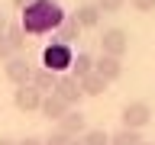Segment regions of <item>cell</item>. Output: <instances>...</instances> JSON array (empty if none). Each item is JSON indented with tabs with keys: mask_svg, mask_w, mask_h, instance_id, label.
Masks as SVG:
<instances>
[{
	"mask_svg": "<svg viewBox=\"0 0 155 145\" xmlns=\"http://www.w3.org/2000/svg\"><path fill=\"white\" fill-rule=\"evenodd\" d=\"M61 19H65V13H61V7L55 0H32L23 10V23L19 26L29 36H48V32H55L61 26Z\"/></svg>",
	"mask_w": 155,
	"mask_h": 145,
	"instance_id": "obj_1",
	"label": "cell"
},
{
	"mask_svg": "<svg viewBox=\"0 0 155 145\" xmlns=\"http://www.w3.org/2000/svg\"><path fill=\"white\" fill-rule=\"evenodd\" d=\"M120 119H123V129L139 132V129H145V126L152 123V106L145 103V100H129V103L123 106Z\"/></svg>",
	"mask_w": 155,
	"mask_h": 145,
	"instance_id": "obj_2",
	"label": "cell"
},
{
	"mask_svg": "<svg viewBox=\"0 0 155 145\" xmlns=\"http://www.w3.org/2000/svg\"><path fill=\"white\" fill-rule=\"evenodd\" d=\"M126 48H129V32L120 26H110L100 32V52L110 58H123L126 55Z\"/></svg>",
	"mask_w": 155,
	"mask_h": 145,
	"instance_id": "obj_3",
	"label": "cell"
},
{
	"mask_svg": "<svg viewBox=\"0 0 155 145\" xmlns=\"http://www.w3.org/2000/svg\"><path fill=\"white\" fill-rule=\"evenodd\" d=\"M52 94H55L58 100H65L71 110H78V103L84 100V94H81V84H78V77H71V74L55 77V90H52Z\"/></svg>",
	"mask_w": 155,
	"mask_h": 145,
	"instance_id": "obj_4",
	"label": "cell"
},
{
	"mask_svg": "<svg viewBox=\"0 0 155 145\" xmlns=\"http://www.w3.org/2000/svg\"><path fill=\"white\" fill-rule=\"evenodd\" d=\"M3 74H7V81H13L16 87L29 84V77H32V65H29V58L23 55H13L3 61Z\"/></svg>",
	"mask_w": 155,
	"mask_h": 145,
	"instance_id": "obj_5",
	"label": "cell"
},
{
	"mask_svg": "<svg viewBox=\"0 0 155 145\" xmlns=\"http://www.w3.org/2000/svg\"><path fill=\"white\" fill-rule=\"evenodd\" d=\"M71 58H74V55H71V48H68V45H58V42H52V45L42 52L45 71H52V74L61 71V68H71Z\"/></svg>",
	"mask_w": 155,
	"mask_h": 145,
	"instance_id": "obj_6",
	"label": "cell"
},
{
	"mask_svg": "<svg viewBox=\"0 0 155 145\" xmlns=\"http://www.w3.org/2000/svg\"><path fill=\"white\" fill-rule=\"evenodd\" d=\"M42 97L45 94H39L32 84H23L13 90V103H16V110H23V113H36L39 106H42Z\"/></svg>",
	"mask_w": 155,
	"mask_h": 145,
	"instance_id": "obj_7",
	"label": "cell"
},
{
	"mask_svg": "<svg viewBox=\"0 0 155 145\" xmlns=\"http://www.w3.org/2000/svg\"><path fill=\"white\" fill-rule=\"evenodd\" d=\"M58 132H65L68 139H78V135L87 132V116L81 110H68L61 119H58Z\"/></svg>",
	"mask_w": 155,
	"mask_h": 145,
	"instance_id": "obj_8",
	"label": "cell"
},
{
	"mask_svg": "<svg viewBox=\"0 0 155 145\" xmlns=\"http://www.w3.org/2000/svg\"><path fill=\"white\" fill-rule=\"evenodd\" d=\"M94 74H100L110 84V81H120L123 77V61L120 58H110V55H100V58H94Z\"/></svg>",
	"mask_w": 155,
	"mask_h": 145,
	"instance_id": "obj_9",
	"label": "cell"
},
{
	"mask_svg": "<svg viewBox=\"0 0 155 145\" xmlns=\"http://www.w3.org/2000/svg\"><path fill=\"white\" fill-rule=\"evenodd\" d=\"M71 19H74L81 29H94V26H100V7H97L94 0H87V3L78 7V13H74Z\"/></svg>",
	"mask_w": 155,
	"mask_h": 145,
	"instance_id": "obj_10",
	"label": "cell"
},
{
	"mask_svg": "<svg viewBox=\"0 0 155 145\" xmlns=\"http://www.w3.org/2000/svg\"><path fill=\"white\" fill-rule=\"evenodd\" d=\"M68 110H71V106H68L65 100H58L55 94H45V97H42V106H39V113L45 116V119H55V123L68 113Z\"/></svg>",
	"mask_w": 155,
	"mask_h": 145,
	"instance_id": "obj_11",
	"label": "cell"
},
{
	"mask_svg": "<svg viewBox=\"0 0 155 145\" xmlns=\"http://www.w3.org/2000/svg\"><path fill=\"white\" fill-rule=\"evenodd\" d=\"M81 36V26H78L74 19L68 16V19H61V26L55 29V32H52V39H55L58 45H71V42H74V39Z\"/></svg>",
	"mask_w": 155,
	"mask_h": 145,
	"instance_id": "obj_12",
	"label": "cell"
},
{
	"mask_svg": "<svg viewBox=\"0 0 155 145\" xmlns=\"http://www.w3.org/2000/svg\"><path fill=\"white\" fill-rule=\"evenodd\" d=\"M91 71H94V55L78 52V55L71 58V77H78V81H81V77H87Z\"/></svg>",
	"mask_w": 155,
	"mask_h": 145,
	"instance_id": "obj_13",
	"label": "cell"
},
{
	"mask_svg": "<svg viewBox=\"0 0 155 145\" xmlns=\"http://www.w3.org/2000/svg\"><path fill=\"white\" fill-rule=\"evenodd\" d=\"M78 84H81V94H84V97H100V94L107 90V81H104L100 74H94V71H91L87 77H81Z\"/></svg>",
	"mask_w": 155,
	"mask_h": 145,
	"instance_id": "obj_14",
	"label": "cell"
},
{
	"mask_svg": "<svg viewBox=\"0 0 155 145\" xmlns=\"http://www.w3.org/2000/svg\"><path fill=\"white\" fill-rule=\"evenodd\" d=\"M7 42H10V48H13V55H23V48H26V32H23V26L19 23H13V26H7Z\"/></svg>",
	"mask_w": 155,
	"mask_h": 145,
	"instance_id": "obj_15",
	"label": "cell"
},
{
	"mask_svg": "<svg viewBox=\"0 0 155 145\" xmlns=\"http://www.w3.org/2000/svg\"><path fill=\"white\" fill-rule=\"evenodd\" d=\"M29 84L36 87L39 94H42V90H48V94H52V90H55V74H52V71H45V68H39V71H32Z\"/></svg>",
	"mask_w": 155,
	"mask_h": 145,
	"instance_id": "obj_16",
	"label": "cell"
},
{
	"mask_svg": "<svg viewBox=\"0 0 155 145\" xmlns=\"http://www.w3.org/2000/svg\"><path fill=\"white\" fill-rule=\"evenodd\" d=\"M142 142V135L133 132V129H120V132L110 135V145H139Z\"/></svg>",
	"mask_w": 155,
	"mask_h": 145,
	"instance_id": "obj_17",
	"label": "cell"
},
{
	"mask_svg": "<svg viewBox=\"0 0 155 145\" xmlns=\"http://www.w3.org/2000/svg\"><path fill=\"white\" fill-rule=\"evenodd\" d=\"M81 145H110V135H107L104 129H87V132L81 135Z\"/></svg>",
	"mask_w": 155,
	"mask_h": 145,
	"instance_id": "obj_18",
	"label": "cell"
},
{
	"mask_svg": "<svg viewBox=\"0 0 155 145\" xmlns=\"http://www.w3.org/2000/svg\"><path fill=\"white\" fill-rule=\"evenodd\" d=\"M94 3L100 7V13H120L126 7V0H94Z\"/></svg>",
	"mask_w": 155,
	"mask_h": 145,
	"instance_id": "obj_19",
	"label": "cell"
},
{
	"mask_svg": "<svg viewBox=\"0 0 155 145\" xmlns=\"http://www.w3.org/2000/svg\"><path fill=\"white\" fill-rule=\"evenodd\" d=\"M68 142H71V139H68L65 132H58V129L48 132V139H42V145H68Z\"/></svg>",
	"mask_w": 155,
	"mask_h": 145,
	"instance_id": "obj_20",
	"label": "cell"
},
{
	"mask_svg": "<svg viewBox=\"0 0 155 145\" xmlns=\"http://www.w3.org/2000/svg\"><path fill=\"white\" fill-rule=\"evenodd\" d=\"M129 3H133L139 13H152V10H155V0H129Z\"/></svg>",
	"mask_w": 155,
	"mask_h": 145,
	"instance_id": "obj_21",
	"label": "cell"
},
{
	"mask_svg": "<svg viewBox=\"0 0 155 145\" xmlns=\"http://www.w3.org/2000/svg\"><path fill=\"white\" fill-rule=\"evenodd\" d=\"M7 58H13V48H10L7 36H0V61H7Z\"/></svg>",
	"mask_w": 155,
	"mask_h": 145,
	"instance_id": "obj_22",
	"label": "cell"
},
{
	"mask_svg": "<svg viewBox=\"0 0 155 145\" xmlns=\"http://www.w3.org/2000/svg\"><path fill=\"white\" fill-rule=\"evenodd\" d=\"M16 145H42V139H36V135H26V139H19Z\"/></svg>",
	"mask_w": 155,
	"mask_h": 145,
	"instance_id": "obj_23",
	"label": "cell"
},
{
	"mask_svg": "<svg viewBox=\"0 0 155 145\" xmlns=\"http://www.w3.org/2000/svg\"><path fill=\"white\" fill-rule=\"evenodd\" d=\"M7 26H10V23H7V16H3V10H0V36L7 32Z\"/></svg>",
	"mask_w": 155,
	"mask_h": 145,
	"instance_id": "obj_24",
	"label": "cell"
},
{
	"mask_svg": "<svg viewBox=\"0 0 155 145\" xmlns=\"http://www.w3.org/2000/svg\"><path fill=\"white\" fill-rule=\"evenodd\" d=\"M29 3H32V0H13V7H19V10H26Z\"/></svg>",
	"mask_w": 155,
	"mask_h": 145,
	"instance_id": "obj_25",
	"label": "cell"
},
{
	"mask_svg": "<svg viewBox=\"0 0 155 145\" xmlns=\"http://www.w3.org/2000/svg\"><path fill=\"white\" fill-rule=\"evenodd\" d=\"M0 145H16V142H13V139H0Z\"/></svg>",
	"mask_w": 155,
	"mask_h": 145,
	"instance_id": "obj_26",
	"label": "cell"
},
{
	"mask_svg": "<svg viewBox=\"0 0 155 145\" xmlns=\"http://www.w3.org/2000/svg\"><path fill=\"white\" fill-rule=\"evenodd\" d=\"M68 145H81V139H71V142H68Z\"/></svg>",
	"mask_w": 155,
	"mask_h": 145,
	"instance_id": "obj_27",
	"label": "cell"
},
{
	"mask_svg": "<svg viewBox=\"0 0 155 145\" xmlns=\"http://www.w3.org/2000/svg\"><path fill=\"white\" fill-rule=\"evenodd\" d=\"M139 145H152V142H139Z\"/></svg>",
	"mask_w": 155,
	"mask_h": 145,
	"instance_id": "obj_28",
	"label": "cell"
}]
</instances>
